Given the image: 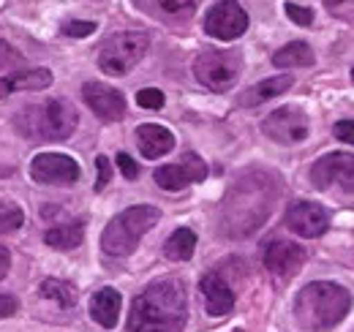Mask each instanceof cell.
Segmentation results:
<instances>
[{"instance_id":"cell-1","label":"cell","mask_w":354,"mask_h":332,"mask_svg":"<svg viewBox=\"0 0 354 332\" xmlns=\"http://www.w3.org/2000/svg\"><path fill=\"white\" fill-rule=\"evenodd\" d=\"M188 319L185 286L177 278L153 281L131 305L129 332H180Z\"/></svg>"},{"instance_id":"cell-2","label":"cell","mask_w":354,"mask_h":332,"mask_svg":"<svg viewBox=\"0 0 354 332\" xmlns=\"http://www.w3.org/2000/svg\"><path fill=\"white\" fill-rule=\"evenodd\" d=\"M352 311V294L335 281H313L295 299V319L303 330L327 332L338 327Z\"/></svg>"},{"instance_id":"cell-3","label":"cell","mask_w":354,"mask_h":332,"mask_svg":"<svg viewBox=\"0 0 354 332\" xmlns=\"http://www.w3.org/2000/svg\"><path fill=\"white\" fill-rule=\"evenodd\" d=\"M14 125L25 139L33 142H66L77 128V109L63 98H52L25 107Z\"/></svg>"},{"instance_id":"cell-4","label":"cell","mask_w":354,"mask_h":332,"mask_svg":"<svg viewBox=\"0 0 354 332\" xmlns=\"http://www.w3.org/2000/svg\"><path fill=\"white\" fill-rule=\"evenodd\" d=\"M161 221V210L158 208H150V205H136V208H129L123 212H118L104 234H101V248L106 256H131L139 240Z\"/></svg>"},{"instance_id":"cell-5","label":"cell","mask_w":354,"mask_h":332,"mask_svg":"<svg viewBox=\"0 0 354 332\" xmlns=\"http://www.w3.org/2000/svg\"><path fill=\"white\" fill-rule=\"evenodd\" d=\"M147 46H150L147 33H139V30L115 33V36H109L106 42L101 44V49H98V66L109 77H123V74H129L133 66L145 57Z\"/></svg>"},{"instance_id":"cell-6","label":"cell","mask_w":354,"mask_h":332,"mask_svg":"<svg viewBox=\"0 0 354 332\" xmlns=\"http://www.w3.org/2000/svg\"><path fill=\"white\" fill-rule=\"evenodd\" d=\"M243 57L234 49H207L194 60V77L213 93H226L240 80Z\"/></svg>"},{"instance_id":"cell-7","label":"cell","mask_w":354,"mask_h":332,"mask_svg":"<svg viewBox=\"0 0 354 332\" xmlns=\"http://www.w3.org/2000/svg\"><path fill=\"white\" fill-rule=\"evenodd\" d=\"M310 183L319 191L338 185L341 191L354 194V156L352 153H327L310 166Z\"/></svg>"},{"instance_id":"cell-8","label":"cell","mask_w":354,"mask_h":332,"mask_svg":"<svg viewBox=\"0 0 354 332\" xmlns=\"http://www.w3.org/2000/svg\"><path fill=\"white\" fill-rule=\"evenodd\" d=\"M245 30H248V14L234 0L216 3L207 11V17H205V33L213 36V39H218V42H234Z\"/></svg>"},{"instance_id":"cell-9","label":"cell","mask_w":354,"mask_h":332,"mask_svg":"<svg viewBox=\"0 0 354 332\" xmlns=\"http://www.w3.org/2000/svg\"><path fill=\"white\" fill-rule=\"evenodd\" d=\"M262 131L278 145H297L308 136V118L297 107H281L267 115Z\"/></svg>"},{"instance_id":"cell-10","label":"cell","mask_w":354,"mask_h":332,"mask_svg":"<svg viewBox=\"0 0 354 332\" xmlns=\"http://www.w3.org/2000/svg\"><path fill=\"white\" fill-rule=\"evenodd\" d=\"M30 177L41 185H74L80 180V164L63 153H41L30 161Z\"/></svg>"},{"instance_id":"cell-11","label":"cell","mask_w":354,"mask_h":332,"mask_svg":"<svg viewBox=\"0 0 354 332\" xmlns=\"http://www.w3.org/2000/svg\"><path fill=\"white\" fill-rule=\"evenodd\" d=\"M283 223L297 237L313 240V237H322L330 229V212L322 205H316V202H295L286 210Z\"/></svg>"},{"instance_id":"cell-12","label":"cell","mask_w":354,"mask_h":332,"mask_svg":"<svg viewBox=\"0 0 354 332\" xmlns=\"http://www.w3.org/2000/svg\"><path fill=\"white\" fill-rule=\"evenodd\" d=\"M306 256L308 253L303 246H295L289 240H270L265 248V267L275 278L286 281L295 273H300V267L306 264Z\"/></svg>"},{"instance_id":"cell-13","label":"cell","mask_w":354,"mask_h":332,"mask_svg":"<svg viewBox=\"0 0 354 332\" xmlns=\"http://www.w3.org/2000/svg\"><path fill=\"white\" fill-rule=\"evenodd\" d=\"M82 98L101 120H123L126 118V98L120 90L104 82H85Z\"/></svg>"},{"instance_id":"cell-14","label":"cell","mask_w":354,"mask_h":332,"mask_svg":"<svg viewBox=\"0 0 354 332\" xmlns=\"http://www.w3.org/2000/svg\"><path fill=\"white\" fill-rule=\"evenodd\" d=\"M199 291L205 297V308L210 316H226L234 308V291L218 273H207L199 281Z\"/></svg>"},{"instance_id":"cell-15","label":"cell","mask_w":354,"mask_h":332,"mask_svg":"<svg viewBox=\"0 0 354 332\" xmlns=\"http://www.w3.org/2000/svg\"><path fill=\"white\" fill-rule=\"evenodd\" d=\"M136 145L145 158H161L175 147V133L158 123H145L136 128Z\"/></svg>"},{"instance_id":"cell-16","label":"cell","mask_w":354,"mask_h":332,"mask_svg":"<svg viewBox=\"0 0 354 332\" xmlns=\"http://www.w3.org/2000/svg\"><path fill=\"white\" fill-rule=\"evenodd\" d=\"M120 305H123V297L118 289H98L90 297V316L101 327L112 330L120 319Z\"/></svg>"},{"instance_id":"cell-17","label":"cell","mask_w":354,"mask_h":332,"mask_svg":"<svg viewBox=\"0 0 354 332\" xmlns=\"http://www.w3.org/2000/svg\"><path fill=\"white\" fill-rule=\"evenodd\" d=\"M292 84H295V77H292V74L270 77V80H262L259 84L248 87V90L237 98V104H240V107H259V104H265V101H270V98H275V95L286 93Z\"/></svg>"},{"instance_id":"cell-18","label":"cell","mask_w":354,"mask_h":332,"mask_svg":"<svg viewBox=\"0 0 354 332\" xmlns=\"http://www.w3.org/2000/svg\"><path fill=\"white\" fill-rule=\"evenodd\" d=\"M52 84L49 68H30V71H17L11 77L0 80V98L17 93V90H46Z\"/></svg>"},{"instance_id":"cell-19","label":"cell","mask_w":354,"mask_h":332,"mask_svg":"<svg viewBox=\"0 0 354 332\" xmlns=\"http://www.w3.org/2000/svg\"><path fill=\"white\" fill-rule=\"evenodd\" d=\"M82 240H85V223H82V221H71V223L52 226L44 234V243L55 250H74L82 246Z\"/></svg>"},{"instance_id":"cell-20","label":"cell","mask_w":354,"mask_h":332,"mask_svg":"<svg viewBox=\"0 0 354 332\" xmlns=\"http://www.w3.org/2000/svg\"><path fill=\"white\" fill-rule=\"evenodd\" d=\"M142 11L158 17V19H183L191 17L196 8V0H136Z\"/></svg>"},{"instance_id":"cell-21","label":"cell","mask_w":354,"mask_h":332,"mask_svg":"<svg viewBox=\"0 0 354 332\" xmlns=\"http://www.w3.org/2000/svg\"><path fill=\"white\" fill-rule=\"evenodd\" d=\"M313 49L306 42H292L281 46L272 55V66L275 68H303V66H313Z\"/></svg>"},{"instance_id":"cell-22","label":"cell","mask_w":354,"mask_h":332,"mask_svg":"<svg viewBox=\"0 0 354 332\" xmlns=\"http://www.w3.org/2000/svg\"><path fill=\"white\" fill-rule=\"evenodd\" d=\"M194 250H196V234L191 229H177L164 243V253L172 261H188L194 256Z\"/></svg>"},{"instance_id":"cell-23","label":"cell","mask_w":354,"mask_h":332,"mask_svg":"<svg viewBox=\"0 0 354 332\" xmlns=\"http://www.w3.org/2000/svg\"><path fill=\"white\" fill-rule=\"evenodd\" d=\"M153 177H156V183H158L164 191H183V188H188V183H194L191 174H188V169L183 164L158 166Z\"/></svg>"},{"instance_id":"cell-24","label":"cell","mask_w":354,"mask_h":332,"mask_svg":"<svg viewBox=\"0 0 354 332\" xmlns=\"http://www.w3.org/2000/svg\"><path fill=\"white\" fill-rule=\"evenodd\" d=\"M41 297L52 299L55 305L60 308H74L77 302V289L68 284V281H60V278H46L41 284Z\"/></svg>"},{"instance_id":"cell-25","label":"cell","mask_w":354,"mask_h":332,"mask_svg":"<svg viewBox=\"0 0 354 332\" xmlns=\"http://www.w3.org/2000/svg\"><path fill=\"white\" fill-rule=\"evenodd\" d=\"M25 223V212L14 202H0V234H11Z\"/></svg>"},{"instance_id":"cell-26","label":"cell","mask_w":354,"mask_h":332,"mask_svg":"<svg viewBox=\"0 0 354 332\" xmlns=\"http://www.w3.org/2000/svg\"><path fill=\"white\" fill-rule=\"evenodd\" d=\"M136 104L142 109H161L164 107V93L156 90V87H145V90L136 93Z\"/></svg>"},{"instance_id":"cell-27","label":"cell","mask_w":354,"mask_h":332,"mask_svg":"<svg viewBox=\"0 0 354 332\" xmlns=\"http://www.w3.org/2000/svg\"><path fill=\"white\" fill-rule=\"evenodd\" d=\"M183 166L188 169V174H191L194 183H202V180L207 177V166H205V161H202L196 153H185V156H183Z\"/></svg>"},{"instance_id":"cell-28","label":"cell","mask_w":354,"mask_h":332,"mask_svg":"<svg viewBox=\"0 0 354 332\" xmlns=\"http://www.w3.org/2000/svg\"><path fill=\"white\" fill-rule=\"evenodd\" d=\"M95 22H88V19H74V22H66L63 25V33L71 36V39H85V36H93L95 33Z\"/></svg>"},{"instance_id":"cell-29","label":"cell","mask_w":354,"mask_h":332,"mask_svg":"<svg viewBox=\"0 0 354 332\" xmlns=\"http://www.w3.org/2000/svg\"><path fill=\"white\" fill-rule=\"evenodd\" d=\"M286 17L295 25H303V28H308L310 22H313V11L306 8V6H297V3H286Z\"/></svg>"},{"instance_id":"cell-30","label":"cell","mask_w":354,"mask_h":332,"mask_svg":"<svg viewBox=\"0 0 354 332\" xmlns=\"http://www.w3.org/2000/svg\"><path fill=\"white\" fill-rule=\"evenodd\" d=\"M95 169H98L95 191H104V188H106V183H109V174H112V169H109V158H106V156H98V158H95Z\"/></svg>"},{"instance_id":"cell-31","label":"cell","mask_w":354,"mask_h":332,"mask_svg":"<svg viewBox=\"0 0 354 332\" xmlns=\"http://www.w3.org/2000/svg\"><path fill=\"white\" fill-rule=\"evenodd\" d=\"M333 133H335V139H341L346 145H354V120H338V123L333 125Z\"/></svg>"},{"instance_id":"cell-32","label":"cell","mask_w":354,"mask_h":332,"mask_svg":"<svg viewBox=\"0 0 354 332\" xmlns=\"http://www.w3.org/2000/svg\"><path fill=\"white\" fill-rule=\"evenodd\" d=\"M118 166H120V172H123L126 180H136L139 166H136V161H133L129 153H118Z\"/></svg>"},{"instance_id":"cell-33","label":"cell","mask_w":354,"mask_h":332,"mask_svg":"<svg viewBox=\"0 0 354 332\" xmlns=\"http://www.w3.org/2000/svg\"><path fill=\"white\" fill-rule=\"evenodd\" d=\"M17 308H19L17 297H11V294H0V319L14 316V313H17Z\"/></svg>"},{"instance_id":"cell-34","label":"cell","mask_w":354,"mask_h":332,"mask_svg":"<svg viewBox=\"0 0 354 332\" xmlns=\"http://www.w3.org/2000/svg\"><path fill=\"white\" fill-rule=\"evenodd\" d=\"M8 267H11V253H8V248L0 246V281L8 275Z\"/></svg>"},{"instance_id":"cell-35","label":"cell","mask_w":354,"mask_h":332,"mask_svg":"<svg viewBox=\"0 0 354 332\" xmlns=\"http://www.w3.org/2000/svg\"><path fill=\"white\" fill-rule=\"evenodd\" d=\"M346 3H352V0H324V6L330 11H338V6H346Z\"/></svg>"},{"instance_id":"cell-36","label":"cell","mask_w":354,"mask_h":332,"mask_svg":"<svg viewBox=\"0 0 354 332\" xmlns=\"http://www.w3.org/2000/svg\"><path fill=\"white\" fill-rule=\"evenodd\" d=\"M352 82H354V68H352Z\"/></svg>"}]
</instances>
